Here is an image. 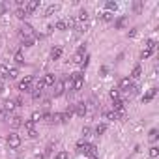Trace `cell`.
Returning <instances> with one entry per match:
<instances>
[{
    "label": "cell",
    "mask_w": 159,
    "mask_h": 159,
    "mask_svg": "<svg viewBox=\"0 0 159 159\" xmlns=\"http://www.w3.org/2000/svg\"><path fill=\"white\" fill-rule=\"evenodd\" d=\"M70 79H71V84H73V90L77 92V90H81L82 88V73L81 71H77V73H73V75H70Z\"/></svg>",
    "instance_id": "cell-1"
},
{
    "label": "cell",
    "mask_w": 159,
    "mask_h": 159,
    "mask_svg": "<svg viewBox=\"0 0 159 159\" xmlns=\"http://www.w3.org/2000/svg\"><path fill=\"white\" fill-rule=\"evenodd\" d=\"M8 146H10L11 150H15V148L21 146V137H19L17 133H10V135H8Z\"/></svg>",
    "instance_id": "cell-2"
},
{
    "label": "cell",
    "mask_w": 159,
    "mask_h": 159,
    "mask_svg": "<svg viewBox=\"0 0 159 159\" xmlns=\"http://www.w3.org/2000/svg\"><path fill=\"white\" fill-rule=\"evenodd\" d=\"M19 90H21V92H32V77L22 79L19 82Z\"/></svg>",
    "instance_id": "cell-3"
},
{
    "label": "cell",
    "mask_w": 159,
    "mask_h": 159,
    "mask_svg": "<svg viewBox=\"0 0 159 159\" xmlns=\"http://www.w3.org/2000/svg\"><path fill=\"white\" fill-rule=\"evenodd\" d=\"M53 88H54V90H53V94H54V97H58V96H62V94L66 92V84H64V81H56Z\"/></svg>",
    "instance_id": "cell-4"
},
{
    "label": "cell",
    "mask_w": 159,
    "mask_h": 159,
    "mask_svg": "<svg viewBox=\"0 0 159 159\" xmlns=\"http://www.w3.org/2000/svg\"><path fill=\"white\" fill-rule=\"evenodd\" d=\"M39 4H41L39 0H32V2H26V4H25V10H26V13L30 15L32 11H36V10L39 8Z\"/></svg>",
    "instance_id": "cell-5"
},
{
    "label": "cell",
    "mask_w": 159,
    "mask_h": 159,
    "mask_svg": "<svg viewBox=\"0 0 159 159\" xmlns=\"http://www.w3.org/2000/svg\"><path fill=\"white\" fill-rule=\"evenodd\" d=\"M73 112H77L79 116H84V114H86V105H84V101L75 103V105H73Z\"/></svg>",
    "instance_id": "cell-6"
},
{
    "label": "cell",
    "mask_w": 159,
    "mask_h": 159,
    "mask_svg": "<svg viewBox=\"0 0 159 159\" xmlns=\"http://www.w3.org/2000/svg\"><path fill=\"white\" fill-rule=\"evenodd\" d=\"M19 34L22 36V38H32V26H28V25H25V26H21L19 28Z\"/></svg>",
    "instance_id": "cell-7"
},
{
    "label": "cell",
    "mask_w": 159,
    "mask_h": 159,
    "mask_svg": "<svg viewBox=\"0 0 159 159\" xmlns=\"http://www.w3.org/2000/svg\"><path fill=\"white\" fill-rule=\"evenodd\" d=\"M54 82H56V77H54L53 73H47V75H45V79H43V84H45V86H54Z\"/></svg>",
    "instance_id": "cell-8"
},
{
    "label": "cell",
    "mask_w": 159,
    "mask_h": 159,
    "mask_svg": "<svg viewBox=\"0 0 159 159\" xmlns=\"http://www.w3.org/2000/svg\"><path fill=\"white\" fill-rule=\"evenodd\" d=\"M10 125H11L13 129L21 127V125H22V118H21V116H11V118H10Z\"/></svg>",
    "instance_id": "cell-9"
},
{
    "label": "cell",
    "mask_w": 159,
    "mask_h": 159,
    "mask_svg": "<svg viewBox=\"0 0 159 159\" xmlns=\"http://www.w3.org/2000/svg\"><path fill=\"white\" fill-rule=\"evenodd\" d=\"M84 153H88L90 157H97V148H96L94 144H86V150H84Z\"/></svg>",
    "instance_id": "cell-10"
},
{
    "label": "cell",
    "mask_w": 159,
    "mask_h": 159,
    "mask_svg": "<svg viewBox=\"0 0 159 159\" xmlns=\"http://www.w3.org/2000/svg\"><path fill=\"white\" fill-rule=\"evenodd\" d=\"M103 116H105L107 120H118V118H120V114H118V112H114V110H107V112H103Z\"/></svg>",
    "instance_id": "cell-11"
},
{
    "label": "cell",
    "mask_w": 159,
    "mask_h": 159,
    "mask_svg": "<svg viewBox=\"0 0 159 159\" xmlns=\"http://www.w3.org/2000/svg\"><path fill=\"white\" fill-rule=\"evenodd\" d=\"M124 101H120V99H116L114 101V105H112V110H114V112H124Z\"/></svg>",
    "instance_id": "cell-12"
},
{
    "label": "cell",
    "mask_w": 159,
    "mask_h": 159,
    "mask_svg": "<svg viewBox=\"0 0 159 159\" xmlns=\"http://www.w3.org/2000/svg\"><path fill=\"white\" fill-rule=\"evenodd\" d=\"M15 17L22 21V19H26V17H28V13H26V10H25V8H19V10L15 11Z\"/></svg>",
    "instance_id": "cell-13"
},
{
    "label": "cell",
    "mask_w": 159,
    "mask_h": 159,
    "mask_svg": "<svg viewBox=\"0 0 159 159\" xmlns=\"http://www.w3.org/2000/svg\"><path fill=\"white\" fill-rule=\"evenodd\" d=\"M129 86H131V79H129V77H124V79L120 81V88H122V90H127Z\"/></svg>",
    "instance_id": "cell-14"
},
{
    "label": "cell",
    "mask_w": 159,
    "mask_h": 159,
    "mask_svg": "<svg viewBox=\"0 0 159 159\" xmlns=\"http://www.w3.org/2000/svg\"><path fill=\"white\" fill-rule=\"evenodd\" d=\"M13 109H15V101H11V99L4 101V110H6V112H11Z\"/></svg>",
    "instance_id": "cell-15"
},
{
    "label": "cell",
    "mask_w": 159,
    "mask_h": 159,
    "mask_svg": "<svg viewBox=\"0 0 159 159\" xmlns=\"http://www.w3.org/2000/svg\"><path fill=\"white\" fill-rule=\"evenodd\" d=\"M155 92H157V90H155V88H152V90H150V92H148V94H146V96L142 97V101H144V103H148V101H152V99H153V96H155Z\"/></svg>",
    "instance_id": "cell-16"
},
{
    "label": "cell",
    "mask_w": 159,
    "mask_h": 159,
    "mask_svg": "<svg viewBox=\"0 0 159 159\" xmlns=\"http://www.w3.org/2000/svg\"><path fill=\"white\" fill-rule=\"evenodd\" d=\"M8 71H10V67L4 66V64H0V77H2V79H8Z\"/></svg>",
    "instance_id": "cell-17"
},
{
    "label": "cell",
    "mask_w": 159,
    "mask_h": 159,
    "mask_svg": "<svg viewBox=\"0 0 159 159\" xmlns=\"http://www.w3.org/2000/svg\"><path fill=\"white\" fill-rule=\"evenodd\" d=\"M60 56H62V49H60V47H56V49L51 51V58H53V60H58Z\"/></svg>",
    "instance_id": "cell-18"
},
{
    "label": "cell",
    "mask_w": 159,
    "mask_h": 159,
    "mask_svg": "<svg viewBox=\"0 0 159 159\" xmlns=\"http://www.w3.org/2000/svg\"><path fill=\"white\" fill-rule=\"evenodd\" d=\"M141 73H142L141 66H135V67H133V73H131V79H139V77H141Z\"/></svg>",
    "instance_id": "cell-19"
},
{
    "label": "cell",
    "mask_w": 159,
    "mask_h": 159,
    "mask_svg": "<svg viewBox=\"0 0 159 159\" xmlns=\"http://www.w3.org/2000/svg\"><path fill=\"white\" fill-rule=\"evenodd\" d=\"M56 11H58V6H56V4H51L47 10H45V15L49 17V15H53V13H56Z\"/></svg>",
    "instance_id": "cell-20"
},
{
    "label": "cell",
    "mask_w": 159,
    "mask_h": 159,
    "mask_svg": "<svg viewBox=\"0 0 159 159\" xmlns=\"http://www.w3.org/2000/svg\"><path fill=\"white\" fill-rule=\"evenodd\" d=\"M105 6H107V10H109L110 13H112V11H116V8H118V4H116V2H112V0H109Z\"/></svg>",
    "instance_id": "cell-21"
},
{
    "label": "cell",
    "mask_w": 159,
    "mask_h": 159,
    "mask_svg": "<svg viewBox=\"0 0 159 159\" xmlns=\"http://www.w3.org/2000/svg\"><path fill=\"white\" fill-rule=\"evenodd\" d=\"M8 77H10V79H17V77H19V71H17V67H10V71H8Z\"/></svg>",
    "instance_id": "cell-22"
},
{
    "label": "cell",
    "mask_w": 159,
    "mask_h": 159,
    "mask_svg": "<svg viewBox=\"0 0 159 159\" xmlns=\"http://www.w3.org/2000/svg\"><path fill=\"white\" fill-rule=\"evenodd\" d=\"M34 43H36V38H26L25 41H22V47H32Z\"/></svg>",
    "instance_id": "cell-23"
},
{
    "label": "cell",
    "mask_w": 159,
    "mask_h": 159,
    "mask_svg": "<svg viewBox=\"0 0 159 159\" xmlns=\"http://www.w3.org/2000/svg\"><path fill=\"white\" fill-rule=\"evenodd\" d=\"M146 47H148V51H153V49L157 47V43H155V39H148V41H146Z\"/></svg>",
    "instance_id": "cell-24"
},
{
    "label": "cell",
    "mask_w": 159,
    "mask_h": 159,
    "mask_svg": "<svg viewBox=\"0 0 159 159\" xmlns=\"http://www.w3.org/2000/svg\"><path fill=\"white\" fill-rule=\"evenodd\" d=\"M110 97L116 101V99L120 97V90H118V88H112V90H110Z\"/></svg>",
    "instance_id": "cell-25"
},
{
    "label": "cell",
    "mask_w": 159,
    "mask_h": 159,
    "mask_svg": "<svg viewBox=\"0 0 159 159\" xmlns=\"http://www.w3.org/2000/svg\"><path fill=\"white\" fill-rule=\"evenodd\" d=\"M125 22H127V19H125V17H120V19L116 21V28H124Z\"/></svg>",
    "instance_id": "cell-26"
},
{
    "label": "cell",
    "mask_w": 159,
    "mask_h": 159,
    "mask_svg": "<svg viewBox=\"0 0 159 159\" xmlns=\"http://www.w3.org/2000/svg\"><path fill=\"white\" fill-rule=\"evenodd\" d=\"M15 62H17V64H22V62H25V56H22V53H21V51H17V53H15Z\"/></svg>",
    "instance_id": "cell-27"
},
{
    "label": "cell",
    "mask_w": 159,
    "mask_h": 159,
    "mask_svg": "<svg viewBox=\"0 0 159 159\" xmlns=\"http://www.w3.org/2000/svg\"><path fill=\"white\" fill-rule=\"evenodd\" d=\"M105 131H107V125H105V124H101V125L96 127V135H103Z\"/></svg>",
    "instance_id": "cell-28"
},
{
    "label": "cell",
    "mask_w": 159,
    "mask_h": 159,
    "mask_svg": "<svg viewBox=\"0 0 159 159\" xmlns=\"http://www.w3.org/2000/svg\"><path fill=\"white\" fill-rule=\"evenodd\" d=\"M157 155H159V148H157V146H152V148H150V157L155 159Z\"/></svg>",
    "instance_id": "cell-29"
},
{
    "label": "cell",
    "mask_w": 159,
    "mask_h": 159,
    "mask_svg": "<svg viewBox=\"0 0 159 159\" xmlns=\"http://www.w3.org/2000/svg\"><path fill=\"white\" fill-rule=\"evenodd\" d=\"M54 28H56V30H66V28H67V26H66V21H58L56 25H54Z\"/></svg>",
    "instance_id": "cell-30"
},
{
    "label": "cell",
    "mask_w": 159,
    "mask_h": 159,
    "mask_svg": "<svg viewBox=\"0 0 159 159\" xmlns=\"http://www.w3.org/2000/svg\"><path fill=\"white\" fill-rule=\"evenodd\" d=\"M54 159H70V153H67V152H58Z\"/></svg>",
    "instance_id": "cell-31"
},
{
    "label": "cell",
    "mask_w": 159,
    "mask_h": 159,
    "mask_svg": "<svg viewBox=\"0 0 159 159\" xmlns=\"http://www.w3.org/2000/svg\"><path fill=\"white\" fill-rule=\"evenodd\" d=\"M51 112H47V110H45V112H41V120H45V122H51Z\"/></svg>",
    "instance_id": "cell-32"
},
{
    "label": "cell",
    "mask_w": 159,
    "mask_h": 159,
    "mask_svg": "<svg viewBox=\"0 0 159 159\" xmlns=\"http://www.w3.org/2000/svg\"><path fill=\"white\" fill-rule=\"evenodd\" d=\"M53 122H54V124H60V112H54V114L51 116V124H53Z\"/></svg>",
    "instance_id": "cell-33"
},
{
    "label": "cell",
    "mask_w": 159,
    "mask_h": 159,
    "mask_svg": "<svg viewBox=\"0 0 159 159\" xmlns=\"http://www.w3.org/2000/svg\"><path fill=\"white\" fill-rule=\"evenodd\" d=\"M133 10L137 11V13H139V11H142V2H141V0H139V2H135V4H133Z\"/></svg>",
    "instance_id": "cell-34"
},
{
    "label": "cell",
    "mask_w": 159,
    "mask_h": 159,
    "mask_svg": "<svg viewBox=\"0 0 159 159\" xmlns=\"http://www.w3.org/2000/svg\"><path fill=\"white\" fill-rule=\"evenodd\" d=\"M77 30H79V32H86V30H88V22H81V25L77 26Z\"/></svg>",
    "instance_id": "cell-35"
},
{
    "label": "cell",
    "mask_w": 159,
    "mask_h": 159,
    "mask_svg": "<svg viewBox=\"0 0 159 159\" xmlns=\"http://www.w3.org/2000/svg\"><path fill=\"white\" fill-rule=\"evenodd\" d=\"M0 120H10V112H6V110H0Z\"/></svg>",
    "instance_id": "cell-36"
},
{
    "label": "cell",
    "mask_w": 159,
    "mask_h": 159,
    "mask_svg": "<svg viewBox=\"0 0 159 159\" xmlns=\"http://www.w3.org/2000/svg\"><path fill=\"white\" fill-rule=\"evenodd\" d=\"M41 120V112H34V114H32V122L36 124V122H39Z\"/></svg>",
    "instance_id": "cell-37"
},
{
    "label": "cell",
    "mask_w": 159,
    "mask_h": 159,
    "mask_svg": "<svg viewBox=\"0 0 159 159\" xmlns=\"http://www.w3.org/2000/svg\"><path fill=\"white\" fill-rule=\"evenodd\" d=\"M79 19H81V21H86V19H88V11H86V10H82V11L79 13Z\"/></svg>",
    "instance_id": "cell-38"
},
{
    "label": "cell",
    "mask_w": 159,
    "mask_h": 159,
    "mask_svg": "<svg viewBox=\"0 0 159 159\" xmlns=\"http://www.w3.org/2000/svg\"><path fill=\"white\" fill-rule=\"evenodd\" d=\"M150 56H152V51H148V49L141 53V58H142V60H144V58H150Z\"/></svg>",
    "instance_id": "cell-39"
},
{
    "label": "cell",
    "mask_w": 159,
    "mask_h": 159,
    "mask_svg": "<svg viewBox=\"0 0 159 159\" xmlns=\"http://www.w3.org/2000/svg\"><path fill=\"white\" fill-rule=\"evenodd\" d=\"M73 62H75V64H82V54H81V53H77V54H75V58H73Z\"/></svg>",
    "instance_id": "cell-40"
},
{
    "label": "cell",
    "mask_w": 159,
    "mask_h": 159,
    "mask_svg": "<svg viewBox=\"0 0 159 159\" xmlns=\"http://www.w3.org/2000/svg\"><path fill=\"white\" fill-rule=\"evenodd\" d=\"M25 127H26L28 131H32V129H34V122H32V120H26V122H25Z\"/></svg>",
    "instance_id": "cell-41"
},
{
    "label": "cell",
    "mask_w": 159,
    "mask_h": 159,
    "mask_svg": "<svg viewBox=\"0 0 159 159\" xmlns=\"http://www.w3.org/2000/svg\"><path fill=\"white\" fill-rule=\"evenodd\" d=\"M112 17H114V15H112L110 11H107V13L103 15V21H112Z\"/></svg>",
    "instance_id": "cell-42"
},
{
    "label": "cell",
    "mask_w": 159,
    "mask_h": 159,
    "mask_svg": "<svg viewBox=\"0 0 159 159\" xmlns=\"http://www.w3.org/2000/svg\"><path fill=\"white\" fill-rule=\"evenodd\" d=\"M28 137H30V139H36V137H38V131H36V129L28 131Z\"/></svg>",
    "instance_id": "cell-43"
},
{
    "label": "cell",
    "mask_w": 159,
    "mask_h": 159,
    "mask_svg": "<svg viewBox=\"0 0 159 159\" xmlns=\"http://www.w3.org/2000/svg\"><path fill=\"white\" fill-rule=\"evenodd\" d=\"M41 94H43L41 90H34V99H39V97H41Z\"/></svg>",
    "instance_id": "cell-44"
},
{
    "label": "cell",
    "mask_w": 159,
    "mask_h": 159,
    "mask_svg": "<svg viewBox=\"0 0 159 159\" xmlns=\"http://www.w3.org/2000/svg\"><path fill=\"white\" fill-rule=\"evenodd\" d=\"M150 139H152V141H155V139H157V131H155V129H152V131H150Z\"/></svg>",
    "instance_id": "cell-45"
},
{
    "label": "cell",
    "mask_w": 159,
    "mask_h": 159,
    "mask_svg": "<svg viewBox=\"0 0 159 159\" xmlns=\"http://www.w3.org/2000/svg\"><path fill=\"white\" fill-rule=\"evenodd\" d=\"M90 135V127H82V137H88Z\"/></svg>",
    "instance_id": "cell-46"
},
{
    "label": "cell",
    "mask_w": 159,
    "mask_h": 159,
    "mask_svg": "<svg viewBox=\"0 0 159 159\" xmlns=\"http://www.w3.org/2000/svg\"><path fill=\"white\" fill-rule=\"evenodd\" d=\"M17 105H19V107L22 105V97H17V99H15V107H17Z\"/></svg>",
    "instance_id": "cell-47"
},
{
    "label": "cell",
    "mask_w": 159,
    "mask_h": 159,
    "mask_svg": "<svg viewBox=\"0 0 159 159\" xmlns=\"http://www.w3.org/2000/svg\"><path fill=\"white\" fill-rule=\"evenodd\" d=\"M4 92H6V88H4V82L0 81V94H4Z\"/></svg>",
    "instance_id": "cell-48"
},
{
    "label": "cell",
    "mask_w": 159,
    "mask_h": 159,
    "mask_svg": "<svg viewBox=\"0 0 159 159\" xmlns=\"http://www.w3.org/2000/svg\"><path fill=\"white\" fill-rule=\"evenodd\" d=\"M34 159H43V155H36V157H34Z\"/></svg>",
    "instance_id": "cell-49"
}]
</instances>
